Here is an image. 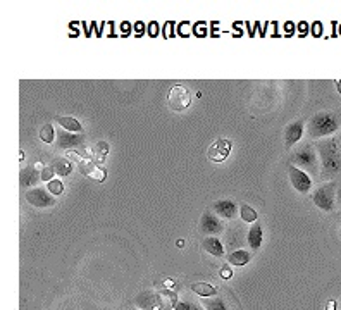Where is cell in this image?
I'll use <instances>...</instances> for the list:
<instances>
[{"label": "cell", "instance_id": "1", "mask_svg": "<svg viewBox=\"0 0 341 310\" xmlns=\"http://www.w3.org/2000/svg\"><path fill=\"white\" fill-rule=\"evenodd\" d=\"M316 150L319 155V164H321V178L328 179L341 172V148L338 143V138L329 136L324 140L316 141Z\"/></svg>", "mask_w": 341, "mask_h": 310}, {"label": "cell", "instance_id": "2", "mask_svg": "<svg viewBox=\"0 0 341 310\" xmlns=\"http://www.w3.org/2000/svg\"><path fill=\"white\" fill-rule=\"evenodd\" d=\"M341 129V119L338 114L331 112V110H321V112L314 114L307 122V135L314 141L324 140L335 135L336 131Z\"/></svg>", "mask_w": 341, "mask_h": 310}, {"label": "cell", "instance_id": "3", "mask_svg": "<svg viewBox=\"0 0 341 310\" xmlns=\"http://www.w3.org/2000/svg\"><path fill=\"white\" fill-rule=\"evenodd\" d=\"M291 166L298 167L307 174H317L321 172V164H319V155L312 143H305L300 148L293 152L291 155Z\"/></svg>", "mask_w": 341, "mask_h": 310}, {"label": "cell", "instance_id": "4", "mask_svg": "<svg viewBox=\"0 0 341 310\" xmlns=\"http://www.w3.org/2000/svg\"><path fill=\"white\" fill-rule=\"evenodd\" d=\"M312 202L317 209L324 212H333L336 209V183L335 181H324L314 190Z\"/></svg>", "mask_w": 341, "mask_h": 310}, {"label": "cell", "instance_id": "5", "mask_svg": "<svg viewBox=\"0 0 341 310\" xmlns=\"http://www.w3.org/2000/svg\"><path fill=\"white\" fill-rule=\"evenodd\" d=\"M167 103H169V109L174 112H183L190 107L191 103V93L185 85H174L169 90L167 95Z\"/></svg>", "mask_w": 341, "mask_h": 310}, {"label": "cell", "instance_id": "6", "mask_svg": "<svg viewBox=\"0 0 341 310\" xmlns=\"http://www.w3.org/2000/svg\"><path fill=\"white\" fill-rule=\"evenodd\" d=\"M24 198L34 209H50V207L55 205V197L48 193L47 188H40V186L26 191Z\"/></svg>", "mask_w": 341, "mask_h": 310}, {"label": "cell", "instance_id": "7", "mask_svg": "<svg viewBox=\"0 0 341 310\" xmlns=\"http://www.w3.org/2000/svg\"><path fill=\"white\" fill-rule=\"evenodd\" d=\"M231 150H233L231 140H228V138H217V140L209 147V150H207V157H209L210 162L221 164L228 159Z\"/></svg>", "mask_w": 341, "mask_h": 310}, {"label": "cell", "instance_id": "8", "mask_svg": "<svg viewBox=\"0 0 341 310\" xmlns=\"http://www.w3.org/2000/svg\"><path fill=\"white\" fill-rule=\"evenodd\" d=\"M200 231L207 236H217L224 231V223L212 210H205L200 217Z\"/></svg>", "mask_w": 341, "mask_h": 310}, {"label": "cell", "instance_id": "9", "mask_svg": "<svg viewBox=\"0 0 341 310\" xmlns=\"http://www.w3.org/2000/svg\"><path fill=\"white\" fill-rule=\"evenodd\" d=\"M288 176H290L291 186H293L298 193L305 195V193H309V191L312 190L314 181H312V178H310L307 172H304L302 169H298V167H295V166H290L288 167Z\"/></svg>", "mask_w": 341, "mask_h": 310}, {"label": "cell", "instance_id": "10", "mask_svg": "<svg viewBox=\"0 0 341 310\" xmlns=\"http://www.w3.org/2000/svg\"><path fill=\"white\" fill-rule=\"evenodd\" d=\"M76 164H78L79 171H81L86 178L93 179V181H97V183H103L107 179V171L103 169L102 166L95 164L93 160H88V159H83L81 157Z\"/></svg>", "mask_w": 341, "mask_h": 310}, {"label": "cell", "instance_id": "11", "mask_svg": "<svg viewBox=\"0 0 341 310\" xmlns=\"http://www.w3.org/2000/svg\"><path fill=\"white\" fill-rule=\"evenodd\" d=\"M41 164L36 162L34 166H28L24 167V169H21L19 172V185H21V188H34V185H36L38 181H41L40 178V169H41Z\"/></svg>", "mask_w": 341, "mask_h": 310}, {"label": "cell", "instance_id": "12", "mask_svg": "<svg viewBox=\"0 0 341 310\" xmlns=\"http://www.w3.org/2000/svg\"><path fill=\"white\" fill-rule=\"evenodd\" d=\"M304 131H305V122L302 119L291 121L288 126L285 128V143L288 147H293L297 145L298 141L304 138Z\"/></svg>", "mask_w": 341, "mask_h": 310}, {"label": "cell", "instance_id": "13", "mask_svg": "<svg viewBox=\"0 0 341 310\" xmlns=\"http://www.w3.org/2000/svg\"><path fill=\"white\" fill-rule=\"evenodd\" d=\"M85 143V136L83 135H76V133H67V131H60L57 133V147L59 148H66L69 152L71 148H79Z\"/></svg>", "mask_w": 341, "mask_h": 310}, {"label": "cell", "instance_id": "14", "mask_svg": "<svg viewBox=\"0 0 341 310\" xmlns=\"http://www.w3.org/2000/svg\"><path fill=\"white\" fill-rule=\"evenodd\" d=\"M212 212L221 219H233L238 214V205L233 200H216L212 204Z\"/></svg>", "mask_w": 341, "mask_h": 310}, {"label": "cell", "instance_id": "15", "mask_svg": "<svg viewBox=\"0 0 341 310\" xmlns=\"http://www.w3.org/2000/svg\"><path fill=\"white\" fill-rule=\"evenodd\" d=\"M200 245L207 254L212 255V257H224V245H222V241L217 236H205V238H202Z\"/></svg>", "mask_w": 341, "mask_h": 310}, {"label": "cell", "instance_id": "16", "mask_svg": "<svg viewBox=\"0 0 341 310\" xmlns=\"http://www.w3.org/2000/svg\"><path fill=\"white\" fill-rule=\"evenodd\" d=\"M50 166L53 167V171H55V176H59V178H66V176L71 174L72 169H74V162H71L67 157H55V159L52 160Z\"/></svg>", "mask_w": 341, "mask_h": 310}, {"label": "cell", "instance_id": "17", "mask_svg": "<svg viewBox=\"0 0 341 310\" xmlns=\"http://www.w3.org/2000/svg\"><path fill=\"white\" fill-rule=\"evenodd\" d=\"M55 122L67 133H76V135H83V126L81 122L74 117H69V116H57Z\"/></svg>", "mask_w": 341, "mask_h": 310}, {"label": "cell", "instance_id": "18", "mask_svg": "<svg viewBox=\"0 0 341 310\" xmlns=\"http://www.w3.org/2000/svg\"><path fill=\"white\" fill-rule=\"evenodd\" d=\"M262 238H264L262 226H260V223H254L252 228L248 229V236H247L248 247H250L254 252H257L260 247H262Z\"/></svg>", "mask_w": 341, "mask_h": 310}, {"label": "cell", "instance_id": "19", "mask_svg": "<svg viewBox=\"0 0 341 310\" xmlns=\"http://www.w3.org/2000/svg\"><path fill=\"white\" fill-rule=\"evenodd\" d=\"M110 152V147L107 141H98V143H95L93 147H91V159L95 164H98V166L103 167V162H105V157L109 155Z\"/></svg>", "mask_w": 341, "mask_h": 310}, {"label": "cell", "instance_id": "20", "mask_svg": "<svg viewBox=\"0 0 341 310\" xmlns=\"http://www.w3.org/2000/svg\"><path fill=\"white\" fill-rule=\"evenodd\" d=\"M190 288H191V292L197 293L198 297H202V298H210V297H214V295H217V288L210 285V283H204V281L193 283Z\"/></svg>", "mask_w": 341, "mask_h": 310}, {"label": "cell", "instance_id": "21", "mask_svg": "<svg viewBox=\"0 0 341 310\" xmlns=\"http://www.w3.org/2000/svg\"><path fill=\"white\" fill-rule=\"evenodd\" d=\"M250 260H252V254L247 250H235V252H231L228 257V262L231 264V266H238V267L247 266Z\"/></svg>", "mask_w": 341, "mask_h": 310}, {"label": "cell", "instance_id": "22", "mask_svg": "<svg viewBox=\"0 0 341 310\" xmlns=\"http://www.w3.org/2000/svg\"><path fill=\"white\" fill-rule=\"evenodd\" d=\"M40 140L43 143H53V141H57V133L52 122H47V124H43L40 128Z\"/></svg>", "mask_w": 341, "mask_h": 310}, {"label": "cell", "instance_id": "23", "mask_svg": "<svg viewBox=\"0 0 341 310\" xmlns=\"http://www.w3.org/2000/svg\"><path fill=\"white\" fill-rule=\"evenodd\" d=\"M240 217H241L243 223L254 224V223H257V210L252 209V207L247 205V204H241L240 205Z\"/></svg>", "mask_w": 341, "mask_h": 310}, {"label": "cell", "instance_id": "24", "mask_svg": "<svg viewBox=\"0 0 341 310\" xmlns=\"http://www.w3.org/2000/svg\"><path fill=\"white\" fill-rule=\"evenodd\" d=\"M202 305H204L205 310H228L222 298H204Z\"/></svg>", "mask_w": 341, "mask_h": 310}, {"label": "cell", "instance_id": "25", "mask_svg": "<svg viewBox=\"0 0 341 310\" xmlns=\"http://www.w3.org/2000/svg\"><path fill=\"white\" fill-rule=\"evenodd\" d=\"M47 190H48V193L53 195V197H59V195H62L64 193L62 179H52L50 183H47Z\"/></svg>", "mask_w": 341, "mask_h": 310}, {"label": "cell", "instance_id": "26", "mask_svg": "<svg viewBox=\"0 0 341 310\" xmlns=\"http://www.w3.org/2000/svg\"><path fill=\"white\" fill-rule=\"evenodd\" d=\"M53 176H55V171H53V167H52V166H43V167L40 169V178H41V181L50 183L52 179H53Z\"/></svg>", "mask_w": 341, "mask_h": 310}, {"label": "cell", "instance_id": "27", "mask_svg": "<svg viewBox=\"0 0 341 310\" xmlns=\"http://www.w3.org/2000/svg\"><path fill=\"white\" fill-rule=\"evenodd\" d=\"M172 309L174 310H202L198 305L191 304V302H174Z\"/></svg>", "mask_w": 341, "mask_h": 310}, {"label": "cell", "instance_id": "28", "mask_svg": "<svg viewBox=\"0 0 341 310\" xmlns=\"http://www.w3.org/2000/svg\"><path fill=\"white\" fill-rule=\"evenodd\" d=\"M174 22L169 21V22H166V26H164V36L166 38H171V36H174Z\"/></svg>", "mask_w": 341, "mask_h": 310}, {"label": "cell", "instance_id": "29", "mask_svg": "<svg viewBox=\"0 0 341 310\" xmlns=\"http://www.w3.org/2000/svg\"><path fill=\"white\" fill-rule=\"evenodd\" d=\"M148 34H150L152 38H154V36H157V34H159V22L152 21L150 24H148Z\"/></svg>", "mask_w": 341, "mask_h": 310}, {"label": "cell", "instance_id": "30", "mask_svg": "<svg viewBox=\"0 0 341 310\" xmlns=\"http://www.w3.org/2000/svg\"><path fill=\"white\" fill-rule=\"evenodd\" d=\"M221 276L224 279H229V278H233V271L228 269V267H222V269H221Z\"/></svg>", "mask_w": 341, "mask_h": 310}, {"label": "cell", "instance_id": "31", "mask_svg": "<svg viewBox=\"0 0 341 310\" xmlns=\"http://www.w3.org/2000/svg\"><path fill=\"white\" fill-rule=\"evenodd\" d=\"M336 205H341V183H336Z\"/></svg>", "mask_w": 341, "mask_h": 310}, {"label": "cell", "instance_id": "32", "mask_svg": "<svg viewBox=\"0 0 341 310\" xmlns=\"http://www.w3.org/2000/svg\"><path fill=\"white\" fill-rule=\"evenodd\" d=\"M135 28H136V34L138 36H141V34H143V29H145V24L141 21H138L136 24H135Z\"/></svg>", "mask_w": 341, "mask_h": 310}, {"label": "cell", "instance_id": "33", "mask_svg": "<svg viewBox=\"0 0 341 310\" xmlns=\"http://www.w3.org/2000/svg\"><path fill=\"white\" fill-rule=\"evenodd\" d=\"M326 310H338V309H336V302L335 300H328V304H326Z\"/></svg>", "mask_w": 341, "mask_h": 310}, {"label": "cell", "instance_id": "34", "mask_svg": "<svg viewBox=\"0 0 341 310\" xmlns=\"http://www.w3.org/2000/svg\"><path fill=\"white\" fill-rule=\"evenodd\" d=\"M298 31H300L302 36H304V34L307 33V22H300V24H298Z\"/></svg>", "mask_w": 341, "mask_h": 310}, {"label": "cell", "instance_id": "35", "mask_svg": "<svg viewBox=\"0 0 341 310\" xmlns=\"http://www.w3.org/2000/svg\"><path fill=\"white\" fill-rule=\"evenodd\" d=\"M200 26H202V22H197V26H195V29H197V34H198V36H205V29H202Z\"/></svg>", "mask_w": 341, "mask_h": 310}, {"label": "cell", "instance_id": "36", "mask_svg": "<svg viewBox=\"0 0 341 310\" xmlns=\"http://www.w3.org/2000/svg\"><path fill=\"white\" fill-rule=\"evenodd\" d=\"M122 31H124V34H128L129 33V22H122Z\"/></svg>", "mask_w": 341, "mask_h": 310}, {"label": "cell", "instance_id": "37", "mask_svg": "<svg viewBox=\"0 0 341 310\" xmlns=\"http://www.w3.org/2000/svg\"><path fill=\"white\" fill-rule=\"evenodd\" d=\"M316 34H321V22H316Z\"/></svg>", "mask_w": 341, "mask_h": 310}, {"label": "cell", "instance_id": "38", "mask_svg": "<svg viewBox=\"0 0 341 310\" xmlns=\"http://www.w3.org/2000/svg\"><path fill=\"white\" fill-rule=\"evenodd\" d=\"M152 310H167L166 307H164V305L162 304H160V305H157V307L155 309H152Z\"/></svg>", "mask_w": 341, "mask_h": 310}, {"label": "cell", "instance_id": "39", "mask_svg": "<svg viewBox=\"0 0 341 310\" xmlns=\"http://www.w3.org/2000/svg\"><path fill=\"white\" fill-rule=\"evenodd\" d=\"M336 88H338V91L341 93V81H336Z\"/></svg>", "mask_w": 341, "mask_h": 310}, {"label": "cell", "instance_id": "40", "mask_svg": "<svg viewBox=\"0 0 341 310\" xmlns=\"http://www.w3.org/2000/svg\"><path fill=\"white\" fill-rule=\"evenodd\" d=\"M338 143H340V148H341V133H340V136H338Z\"/></svg>", "mask_w": 341, "mask_h": 310}, {"label": "cell", "instance_id": "41", "mask_svg": "<svg viewBox=\"0 0 341 310\" xmlns=\"http://www.w3.org/2000/svg\"><path fill=\"white\" fill-rule=\"evenodd\" d=\"M338 214H340V217H341V209H340V212H338Z\"/></svg>", "mask_w": 341, "mask_h": 310}, {"label": "cell", "instance_id": "42", "mask_svg": "<svg viewBox=\"0 0 341 310\" xmlns=\"http://www.w3.org/2000/svg\"><path fill=\"white\" fill-rule=\"evenodd\" d=\"M131 310H138V309H131Z\"/></svg>", "mask_w": 341, "mask_h": 310}]
</instances>
